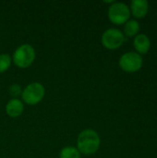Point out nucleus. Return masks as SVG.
Returning a JSON list of instances; mask_svg holds the SVG:
<instances>
[{"instance_id":"1","label":"nucleus","mask_w":157,"mask_h":158,"mask_svg":"<svg viewBox=\"0 0 157 158\" xmlns=\"http://www.w3.org/2000/svg\"><path fill=\"white\" fill-rule=\"evenodd\" d=\"M101 144L99 134L92 129H86L80 132L77 139V149L81 155L92 156L95 154Z\"/></svg>"},{"instance_id":"2","label":"nucleus","mask_w":157,"mask_h":158,"mask_svg":"<svg viewBox=\"0 0 157 158\" xmlns=\"http://www.w3.org/2000/svg\"><path fill=\"white\" fill-rule=\"evenodd\" d=\"M36 57L34 48L29 44L19 45L13 53L12 62L19 69H28L32 65Z\"/></svg>"},{"instance_id":"3","label":"nucleus","mask_w":157,"mask_h":158,"mask_svg":"<svg viewBox=\"0 0 157 158\" xmlns=\"http://www.w3.org/2000/svg\"><path fill=\"white\" fill-rule=\"evenodd\" d=\"M44 95V86L40 82H31L22 90L21 99L22 102L28 106H35L43 99Z\"/></svg>"},{"instance_id":"4","label":"nucleus","mask_w":157,"mask_h":158,"mask_svg":"<svg viewBox=\"0 0 157 158\" xmlns=\"http://www.w3.org/2000/svg\"><path fill=\"white\" fill-rule=\"evenodd\" d=\"M108 19L116 25L125 24L130 16V7L122 2H114L108 8Z\"/></svg>"},{"instance_id":"5","label":"nucleus","mask_w":157,"mask_h":158,"mask_svg":"<svg viewBox=\"0 0 157 158\" xmlns=\"http://www.w3.org/2000/svg\"><path fill=\"white\" fill-rule=\"evenodd\" d=\"M101 42L105 48L109 50H115L123 44L125 42V35L120 30L110 28L104 31L101 37Z\"/></svg>"},{"instance_id":"6","label":"nucleus","mask_w":157,"mask_h":158,"mask_svg":"<svg viewBox=\"0 0 157 158\" xmlns=\"http://www.w3.org/2000/svg\"><path fill=\"white\" fill-rule=\"evenodd\" d=\"M118 65L124 71L136 72L143 66V57L136 52H127L120 56Z\"/></svg>"},{"instance_id":"7","label":"nucleus","mask_w":157,"mask_h":158,"mask_svg":"<svg viewBox=\"0 0 157 158\" xmlns=\"http://www.w3.org/2000/svg\"><path fill=\"white\" fill-rule=\"evenodd\" d=\"M5 111L6 114L12 118H19L22 115L24 111V104L19 98H12L6 103L5 106Z\"/></svg>"},{"instance_id":"8","label":"nucleus","mask_w":157,"mask_h":158,"mask_svg":"<svg viewBox=\"0 0 157 158\" xmlns=\"http://www.w3.org/2000/svg\"><path fill=\"white\" fill-rule=\"evenodd\" d=\"M149 3L146 0H132L130 2V8L132 15L136 18H143L148 13Z\"/></svg>"},{"instance_id":"9","label":"nucleus","mask_w":157,"mask_h":158,"mask_svg":"<svg viewBox=\"0 0 157 158\" xmlns=\"http://www.w3.org/2000/svg\"><path fill=\"white\" fill-rule=\"evenodd\" d=\"M133 45L138 54H146L151 46V42L146 34H137L133 41Z\"/></svg>"},{"instance_id":"10","label":"nucleus","mask_w":157,"mask_h":158,"mask_svg":"<svg viewBox=\"0 0 157 158\" xmlns=\"http://www.w3.org/2000/svg\"><path fill=\"white\" fill-rule=\"evenodd\" d=\"M140 31V24L135 19H129L124 24V34L128 37L136 36Z\"/></svg>"},{"instance_id":"11","label":"nucleus","mask_w":157,"mask_h":158,"mask_svg":"<svg viewBox=\"0 0 157 158\" xmlns=\"http://www.w3.org/2000/svg\"><path fill=\"white\" fill-rule=\"evenodd\" d=\"M81 154L75 146H66L64 147L60 153L59 158H81Z\"/></svg>"},{"instance_id":"12","label":"nucleus","mask_w":157,"mask_h":158,"mask_svg":"<svg viewBox=\"0 0 157 158\" xmlns=\"http://www.w3.org/2000/svg\"><path fill=\"white\" fill-rule=\"evenodd\" d=\"M12 58L8 54H0V74L6 72L11 66Z\"/></svg>"},{"instance_id":"13","label":"nucleus","mask_w":157,"mask_h":158,"mask_svg":"<svg viewBox=\"0 0 157 158\" xmlns=\"http://www.w3.org/2000/svg\"><path fill=\"white\" fill-rule=\"evenodd\" d=\"M8 94H10V96H12V98H18L19 96H21L22 88L20 85L16 83L11 84L8 88Z\"/></svg>"}]
</instances>
